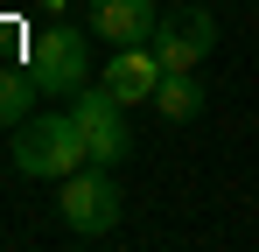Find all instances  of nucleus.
<instances>
[{
    "label": "nucleus",
    "mask_w": 259,
    "mask_h": 252,
    "mask_svg": "<svg viewBox=\"0 0 259 252\" xmlns=\"http://www.w3.org/2000/svg\"><path fill=\"white\" fill-rule=\"evenodd\" d=\"M154 84H161V56H154L147 42H133V49H112V63H105V91H112L119 105H140V98H154Z\"/></svg>",
    "instance_id": "obj_7"
},
{
    "label": "nucleus",
    "mask_w": 259,
    "mask_h": 252,
    "mask_svg": "<svg viewBox=\"0 0 259 252\" xmlns=\"http://www.w3.org/2000/svg\"><path fill=\"white\" fill-rule=\"evenodd\" d=\"M28 77L56 91V98H70V91H84L91 77V35L84 28H63V21H42L35 35H28Z\"/></svg>",
    "instance_id": "obj_2"
},
{
    "label": "nucleus",
    "mask_w": 259,
    "mask_h": 252,
    "mask_svg": "<svg viewBox=\"0 0 259 252\" xmlns=\"http://www.w3.org/2000/svg\"><path fill=\"white\" fill-rule=\"evenodd\" d=\"M56 210H63V224H70L77 238H105V231L119 224V182H112V168H105V161H84L77 175H63Z\"/></svg>",
    "instance_id": "obj_3"
},
{
    "label": "nucleus",
    "mask_w": 259,
    "mask_h": 252,
    "mask_svg": "<svg viewBox=\"0 0 259 252\" xmlns=\"http://www.w3.org/2000/svg\"><path fill=\"white\" fill-rule=\"evenodd\" d=\"M147 49L161 56V70H196V63L217 49V21L196 7V0H182V7H168V14L154 21V42H147Z\"/></svg>",
    "instance_id": "obj_4"
},
{
    "label": "nucleus",
    "mask_w": 259,
    "mask_h": 252,
    "mask_svg": "<svg viewBox=\"0 0 259 252\" xmlns=\"http://www.w3.org/2000/svg\"><path fill=\"white\" fill-rule=\"evenodd\" d=\"M154 21H161V7H154V0H91V35L112 42V49L154 42Z\"/></svg>",
    "instance_id": "obj_6"
},
{
    "label": "nucleus",
    "mask_w": 259,
    "mask_h": 252,
    "mask_svg": "<svg viewBox=\"0 0 259 252\" xmlns=\"http://www.w3.org/2000/svg\"><path fill=\"white\" fill-rule=\"evenodd\" d=\"M28 7H35L42 21H56V14H63V0H28Z\"/></svg>",
    "instance_id": "obj_10"
},
{
    "label": "nucleus",
    "mask_w": 259,
    "mask_h": 252,
    "mask_svg": "<svg viewBox=\"0 0 259 252\" xmlns=\"http://www.w3.org/2000/svg\"><path fill=\"white\" fill-rule=\"evenodd\" d=\"M7 161L21 168V175H35V182H63V175H77V168L91 161L84 147V126H77V112L63 105H49V112H28V119L14 126V140H7Z\"/></svg>",
    "instance_id": "obj_1"
},
{
    "label": "nucleus",
    "mask_w": 259,
    "mask_h": 252,
    "mask_svg": "<svg viewBox=\"0 0 259 252\" xmlns=\"http://www.w3.org/2000/svg\"><path fill=\"white\" fill-rule=\"evenodd\" d=\"M154 112L175 126H189L196 112H203V84H196V70H161V84H154Z\"/></svg>",
    "instance_id": "obj_8"
},
{
    "label": "nucleus",
    "mask_w": 259,
    "mask_h": 252,
    "mask_svg": "<svg viewBox=\"0 0 259 252\" xmlns=\"http://www.w3.org/2000/svg\"><path fill=\"white\" fill-rule=\"evenodd\" d=\"M70 112H77V126H84V147L91 161H119L126 154V112H119V98L98 84V91H70Z\"/></svg>",
    "instance_id": "obj_5"
},
{
    "label": "nucleus",
    "mask_w": 259,
    "mask_h": 252,
    "mask_svg": "<svg viewBox=\"0 0 259 252\" xmlns=\"http://www.w3.org/2000/svg\"><path fill=\"white\" fill-rule=\"evenodd\" d=\"M28 91H35V77H14V70H0V126H7V133L28 119Z\"/></svg>",
    "instance_id": "obj_9"
}]
</instances>
